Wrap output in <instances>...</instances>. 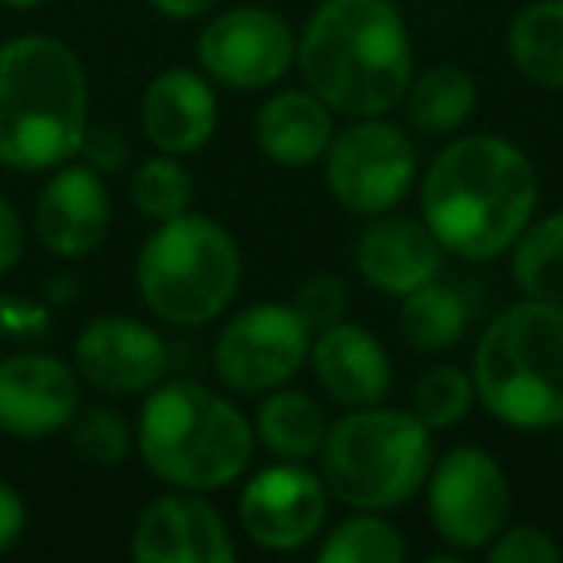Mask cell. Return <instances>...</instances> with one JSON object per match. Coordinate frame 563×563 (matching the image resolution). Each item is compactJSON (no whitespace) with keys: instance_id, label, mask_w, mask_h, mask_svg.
Wrapping results in <instances>:
<instances>
[{"instance_id":"1","label":"cell","mask_w":563,"mask_h":563,"mask_svg":"<svg viewBox=\"0 0 563 563\" xmlns=\"http://www.w3.org/2000/svg\"><path fill=\"white\" fill-rule=\"evenodd\" d=\"M421 220L444 255L463 263L506 258L540 209V174L514 140L452 135L417 178Z\"/></svg>"},{"instance_id":"2","label":"cell","mask_w":563,"mask_h":563,"mask_svg":"<svg viewBox=\"0 0 563 563\" xmlns=\"http://www.w3.org/2000/svg\"><path fill=\"white\" fill-rule=\"evenodd\" d=\"M294 70L336 117H390L417 74L406 16L394 0H321Z\"/></svg>"},{"instance_id":"3","label":"cell","mask_w":563,"mask_h":563,"mask_svg":"<svg viewBox=\"0 0 563 563\" xmlns=\"http://www.w3.org/2000/svg\"><path fill=\"white\" fill-rule=\"evenodd\" d=\"M89 124V74L66 40L27 32L0 43V166L51 174L78 158Z\"/></svg>"},{"instance_id":"4","label":"cell","mask_w":563,"mask_h":563,"mask_svg":"<svg viewBox=\"0 0 563 563\" xmlns=\"http://www.w3.org/2000/svg\"><path fill=\"white\" fill-rule=\"evenodd\" d=\"M251 417L197 378L166 375L143 394L135 417V452L151 478L170 490L212 494L240 483L255 460Z\"/></svg>"},{"instance_id":"5","label":"cell","mask_w":563,"mask_h":563,"mask_svg":"<svg viewBox=\"0 0 563 563\" xmlns=\"http://www.w3.org/2000/svg\"><path fill=\"white\" fill-rule=\"evenodd\" d=\"M478 406L517 432L563 429V306L521 298L506 306L471 352Z\"/></svg>"},{"instance_id":"6","label":"cell","mask_w":563,"mask_h":563,"mask_svg":"<svg viewBox=\"0 0 563 563\" xmlns=\"http://www.w3.org/2000/svg\"><path fill=\"white\" fill-rule=\"evenodd\" d=\"M243 282L240 240L205 212L151 228L135 255V290L151 317L174 329H205L232 309Z\"/></svg>"},{"instance_id":"7","label":"cell","mask_w":563,"mask_h":563,"mask_svg":"<svg viewBox=\"0 0 563 563\" xmlns=\"http://www.w3.org/2000/svg\"><path fill=\"white\" fill-rule=\"evenodd\" d=\"M437 460L432 429L409 409H344L321 444V478L347 509L394 514L424 490Z\"/></svg>"},{"instance_id":"8","label":"cell","mask_w":563,"mask_h":563,"mask_svg":"<svg viewBox=\"0 0 563 563\" xmlns=\"http://www.w3.org/2000/svg\"><path fill=\"white\" fill-rule=\"evenodd\" d=\"M321 170L332 201L363 220L401 209L421 178L413 140L386 117H360L336 128Z\"/></svg>"},{"instance_id":"9","label":"cell","mask_w":563,"mask_h":563,"mask_svg":"<svg viewBox=\"0 0 563 563\" xmlns=\"http://www.w3.org/2000/svg\"><path fill=\"white\" fill-rule=\"evenodd\" d=\"M429 525L455 555L486 552L514 509V486L498 460L478 444H455L432 460L424 478Z\"/></svg>"},{"instance_id":"10","label":"cell","mask_w":563,"mask_h":563,"mask_svg":"<svg viewBox=\"0 0 563 563\" xmlns=\"http://www.w3.org/2000/svg\"><path fill=\"white\" fill-rule=\"evenodd\" d=\"M313 329L290 301H255L232 313L212 340V371L220 386L243 398L290 386L309 367Z\"/></svg>"},{"instance_id":"11","label":"cell","mask_w":563,"mask_h":563,"mask_svg":"<svg viewBox=\"0 0 563 563\" xmlns=\"http://www.w3.org/2000/svg\"><path fill=\"white\" fill-rule=\"evenodd\" d=\"M332 494L321 471L309 463L278 460L243 475V490L235 501L240 532L255 548L274 555H290L309 548L329 525Z\"/></svg>"},{"instance_id":"12","label":"cell","mask_w":563,"mask_h":563,"mask_svg":"<svg viewBox=\"0 0 563 563\" xmlns=\"http://www.w3.org/2000/svg\"><path fill=\"white\" fill-rule=\"evenodd\" d=\"M298 63V32L274 9H224L197 35V66L235 93L274 89Z\"/></svg>"},{"instance_id":"13","label":"cell","mask_w":563,"mask_h":563,"mask_svg":"<svg viewBox=\"0 0 563 563\" xmlns=\"http://www.w3.org/2000/svg\"><path fill=\"white\" fill-rule=\"evenodd\" d=\"M70 363L101 398H143L170 375V347L155 324L124 313H101L74 336Z\"/></svg>"},{"instance_id":"14","label":"cell","mask_w":563,"mask_h":563,"mask_svg":"<svg viewBox=\"0 0 563 563\" xmlns=\"http://www.w3.org/2000/svg\"><path fill=\"white\" fill-rule=\"evenodd\" d=\"M81 406V378L63 355L24 347L0 355V432L47 440L66 432Z\"/></svg>"},{"instance_id":"15","label":"cell","mask_w":563,"mask_h":563,"mask_svg":"<svg viewBox=\"0 0 563 563\" xmlns=\"http://www.w3.org/2000/svg\"><path fill=\"white\" fill-rule=\"evenodd\" d=\"M135 563H235L240 548L209 494L170 490L140 509L128 544Z\"/></svg>"},{"instance_id":"16","label":"cell","mask_w":563,"mask_h":563,"mask_svg":"<svg viewBox=\"0 0 563 563\" xmlns=\"http://www.w3.org/2000/svg\"><path fill=\"white\" fill-rule=\"evenodd\" d=\"M32 224L35 240L55 258H66V263L89 258L109 240L112 228V197L104 174L74 158L51 170L47 186L35 197Z\"/></svg>"},{"instance_id":"17","label":"cell","mask_w":563,"mask_h":563,"mask_svg":"<svg viewBox=\"0 0 563 563\" xmlns=\"http://www.w3.org/2000/svg\"><path fill=\"white\" fill-rule=\"evenodd\" d=\"M220 128L217 81L197 66H166L140 97V132L151 151L189 158L212 143Z\"/></svg>"},{"instance_id":"18","label":"cell","mask_w":563,"mask_h":563,"mask_svg":"<svg viewBox=\"0 0 563 563\" xmlns=\"http://www.w3.org/2000/svg\"><path fill=\"white\" fill-rule=\"evenodd\" d=\"M440 266H444V247L429 232V224L398 209L367 217V228L355 240V274L386 298L401 301L406 294L421 290L424 282L440 278Z\"/></svg>"},{"instance_id":"19","label":"cell","mask_w":563,"mask_h":563,"mask_svg":"<svg viewBox=\"0 0 563 563\" xmlns=\"http://www.w3.org/2000/svg\"><path fill=\"white\" fill-rule=\"evenodd\" d=\"M313 378L340 409L383 406L394 390V360L386 344L355 321H336L329 329L313 332L309 347Z\"/></svg>"},{"instance_id":"20","label":"cell","mask_w":563,"mask_h":563,"mask_svg":"<svg viewBox=\"0 0 563 563\" xmlns=\"http://www.w3.org/2000/svg\"><path fill=\"white\" fill-rule=\"evenodd\" d=\"M336 135V112L309 86L274 89L255 112V147L266 163L282 170H309L321 166Z\"/></svg>"},{"instance_id":"21","label":"cell","mask_w":563,"mask_h":563,"mask_svg":"<svg viewBox=\"0 0 563 563\" xmlns=\"http://www.w3.org/2000/svg\"><path fill=\"white\" fill-rule=\"evenodd\" d=\"M475 109H478V86L455 63H440L413 74V81L406 89V101H401L409 132L424 135V140H452V135H460L471 124Z\"/></svg>"},{"instance_id":"22","label":"cell","mask_w":563,"mask_h":563,"mask_svg":"<svg viewBox=\"0 0 563 563\" xmlns=\"http://www.w3.org/2000/svg\"><path fill=\"white\" fill-rule=\"evenodd\" d=\"M251 424H255V440L274 460H294V463L317 460L324 437H329L324 409L306 390H290V386H278V390L263 394Z\"/></svg>"},{"instance_id":"23","label":"cell","mask_w":563,"mask_h":563,"mask_svg":"<svg viewBox=\"0 0 563 563\" xmlns=\"http://www.w3.org/2000/svg\"><path fill=\"white\" fill-rule=\"evenodd\" d=\"M514 70L540 89H563V0H529L506 32Z\"/></svg>"},{"instance_id":"24","label":"cell","mask_w":563,"mask_h":563,"mask_svg":"<svg viewBox=\"0 0 563 563\" xmlns=\"http://www.w3.org/2000/svg\"><path fill=\"white\" fill-rule=\"evenodd\" d=\"M467 324L471 309L463 301V294L452 290V286H440L437 278L401 298L398 329L406 336V344L421 355L455 352L463 344V336H467Z\"/></svg>"},{"instance_id":"25","label":"cell","mask_w":563,"mask_h":563,"mask_svg":"<svg viewBox=\"0 0 563 563\" xmlns=\"http://www.w3.org/2000/svg\"><path fill=\"white\" fill-rule=\"evenodd\" d=\"M506 258L509 278L521 290V298L563 306V209L532 217Z\"/></svg>"},{"instance_id":"26","label":"cell","mask_w":563,"mask_h":563,"mask_svg":"<svg viewBox=\"0 0 563 563\" xmlns=\"http://www.w3.org/2000/svg\"><path fill=\"white\" fill-rule=\"evenodd\" d=\"M406 555L409 544L401 529L375 509H352L344 521L321 532V544H317L321 563H401Z\"/></svg>"},{"instance_id":"27","label":"cell","mask_w":563,"mask_h":563,"mask_svg":"<svg viewBox=\"0 0 563 563\" xmlns=\"http://www.w3.org/2000/svg\"><path fill=\"white\" fill-rule=\"evenodd\" d=\"M194 189L197 181L189 166L178 155H166V151H151L147 158H140L132 181H128L135 212L151 224H163V220H174L194 209Z\"/></svg>"},{"instance_id":"28","label":"cell","mask_w":563,"mask_h":563,"mask_svg":"<svg viewBox=\"0 0 563 563\" xmlns=\"http://www.w3.org/2000/svg\"><path fill=\"white\" fill-rule=\"evenodd\" d=\"M475 406V378L467 367H455V363H432L429 371L417 375L413 394H409V413L421 417L432 432H448L463 424Z\"/></svg>"},{"instance_id":"29","label":"cell","mask_w":563,"mask_h":563,"mask_svg":"<svg viewBox=\"0 0 563 563\" xmlns=\"http://www.w3.org/2000/svg\"><path fill=\"white\" fill-rule=\"evenodd\" d=\"M66 440L81 463L117 471L135 452V424L112 406H78L74 421L66 424Z\"/></svg>"},{"instance_id":"30","label":"cell","mask_w":563,"mask_h":563,"mask_svg":"<svg viewBox=\"0 0 563 563\" xmlns=\"http://www.w3.org/2000/svg\"><path fill=\"white\" fill-rule=\"evenodd\" d=\"M290 306L298 309L301 321H306L309 329L321 332L347 317V309H352V290H347L344 274L321 271V274H309V278L301 282L298 294L290 298Z\"/></svg>"},{"instance_id":"31","label":"cell","mask_w":563,"mask_h":563,"mask_svg":"<svg viewBox=\"0 0 563 563\" xmlns=\"http://www.w3.org/2000/svg\"><path fill=\"white\" fill-rule=\"evenodd\" d=\"M490 563H555L563 560V548L552 532H544L540 525H506L494 537V544L486 548Z\"/></svg>"},{"instance_id":"32","label":"cell","mask_w":563,"mask_h":563,"mask_svg":"<svg viewBox=\"0 0 563 563\" xmlns=\"http://www.w3.org/2000/svg\"><path fill=\"white\" fill-rule=\"evenodd\" d=\"M51 329L47 309L35 301L16 298V294H0V340L9 344H27V340H43Z\"/></svg>"},{"instance_id":"33","label":"cell","mask_w":563,"mask_h":563,"mask_svg":"<svg viewBox=\"0 0 563 563\" xmlns=\"http://www.w3.org/2000/svg\"><path fill=\"white\" fill-rule=\"evenodd\" d=\"M128 155H132V151H128L124 135H120L112 124H89L86 140H81V151H78L81 163H89L101 174L120 170V166L128 163Z\"/></svg>"},{"instance_id":"34","label":"cell","mask_w":563,"mask_h":563,"mask_svg":"<svg viewBox=\"0 0 563 563\" xmlns=\"http://www.w3.org/2000/svg\"><path fill=\"white\" fill-rule=\"evenodd\" d=\"M27 521H32V514H27L24 494L0 478V555H9L24 540Z\"/></svg>"},{"instance_id":"35","label":"cell","mask_w":563,"mask_h":563,"mask_svg":"<svg viewBox=\"0 0 563 563\" xmlns=\"http://www.w3.org/2000/svg\"><path fill=\"white\" fill-rule=\"evenodd\" d=\"M24 247H27L24 220H20L16 205L0 194V278L16 271L20 258H24Z\"/></svg>"},{"instance_id":"36","label":"cell","mask_w":563,"mask_h":563,"mask_svg":"<svg viewBox=\"0 0 563 563\" xmlns=\"http://www.w3.org/2000/svg\"><path fill=\"white\" fill-rule=\"evenodd\" d=\"M147 4L158 16L174 20V24H189V20L212 16V9H217L220 0H147Z\"/></svg>"},{"instance_id":"37","label":"cell","mask_w":563,"mask_h":563,"mask_svg":"<svg viewBox=\"0 0 563 563\" xmlns=\"http://www.w3.org/2000/svg\"><path fill=\"white\" fill-rule=\"evenodd\" d=\"M4 9H12V12H32V9H43L47 0H0Z\"/></svg>"}]
</instances>
